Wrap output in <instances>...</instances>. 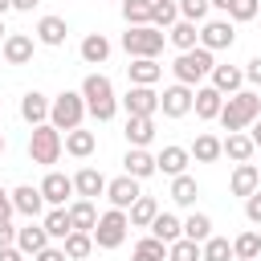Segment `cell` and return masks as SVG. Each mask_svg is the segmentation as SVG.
Masks as SVG:
<instances>
[{
  "mask_svg": "<svg viewBox=\"0 0 261 261\" xmlns=\"http://www.w3.org/2000/svg\"><path fill=\"white\" fill-rule=\"evenodd\" d=\"M106 184H110V179H106L98 167H82V171L73 175V192H77L82 200H94V196H102V192H106Z\"/></svg>",
  "mask_w": 261,
  "mask_h": 261,
  "instance_id": "ffe728a7",
  "label": "cell"
},
{
  "mask_svg": "<svg viewBox=\"0 0 261 261\" xmlns=\"http://www.w3.org/2000/svg\"><path fill=\"white\" fill-rule=\"evenodd\" d=\"M12 204H16V212L29 216V220H37V216L45 212V196H41V188H33V184H20V188L12 192Z\"/></svg>",
  "mask_w": 261,
  "mask_h": 261,
  "instance_id": "e0dca14e",
  "label": "cell"
},
{
  "mask_svg": "<svg viewBox=\"0 0 261 261\" xmlns=\"http://www.w3.org/2000/svg\"><path fill=\"white\" fill-rule=\"evenodd\" d=\"M232 253H237V261H253V257H261V237L249 228V232H241L237 241H232Z\"/></svg>",
  "mask_w": 261,
  "mask_h": 261,
  "instance_id": "60d3db41",
  "label": "cell"
},
{
  "mask_svg": "<svg viewBox=\"0 0 261 261\" xmlns=\"http://www.w3.org/2000/svg\"><path fill=\"white\" fill-rule=\"evenodd\" d=\"M208 0H179V16L184 20H196V24H204V16H208Z\"/></svg>",
  "mask_w": 261,
  "mask_h": 261,
  "instance_id": "f6af8a7d",
  "label": "cell"
},
{
  "mask_svg": "<svg viewBox=\"0 0 261 261\" xmlns=\"http://www.w3.org/2000/svg\"><path fill=\"white\" fill-rule=\"evenodd\" d=\"M155 163H159L163 175H184L188 163H192V151H188V147H163V151L155 155Z\"/></svg>",
  "mask_w": 261,
  "mask_h": 261,
  "instance_id": "d4e9b609",
  "label": "cell"
},
{
  "mask_svg": "<svg viewBox=\"0 0 261 261\" xmlns=\"http://www.w3.org/2000/svg\"><path fill=\"white\" fill-rule=\"evenodd\" d=\"M224 155H228L232 163H253V155H257V143H253L245 130H228V139H224Z\"/></svg>",
  "mask_w": 261,
  "mask_h": 261,
  "instance_id": "cb8c5ba5",
  "label": "cell"
},
{
  "mask_svg": "<svg viewBox=\"0 0 261 261\" xmlns=\"http://www.w3.org/2000/svg\"><path fill=\"white\" fill-rule=\"evenodd\" d=\"M0 261H24V253H20L16 245H4V249H0Z\"/></svg>",
  "mask_w": 261,
  "mask_h": 261,
  "instance_id": "816d5d0a",
  "label": "cell"
},
{
  "mask_svg": "<svg viewBox=\"0 0 261 261\" xmlns=\"http://www.w3.org/2000/svg\"><path fill=\"white\" fill-rule=\"evenodd\" d=\"M220 106H224V94L216 90V86H196V98H192V110H196V118H220Z\"/></svg>",
  "mask_w": 261,
  "mask_h": 261,
  "instance_id": "4fadbf2b",
  "label": "cell"
},
{
  "mask_svg": "<svg viewBox=\"0 0 261 261\" xmlns=\"http://www.w3.org/2000/svg\"><path fill=\"white\" fill-rule=\"evenodd\" d=\"M49 241H53V237L45 232V224H24V228H16V249H20L24 257H37Z\"/></svg>",
  "mask_w": 261,
  "mask_h": 261,
  "instance_id": "44dd1931",
  "label": "cell"
},
{
  "mask_svg": "<svg viewBox=\"0 0 261 261\" xmlns=\"http://www.w3.org/2000/svg\"><path fill=\"white\" fill-rule=\"evenodd\" d=\"M77 53H82V61H86V65H102V61L110 57V41H106L102 33H86V37H82V45H77Z\"/></svg>",
  "mask_w": 261,
  "mask_h": 261,
  "instance_id": "484cf974",
  "label": "cell"
},
{
  "mask_svg": "<svg viewBox=\"0 0 261 261\" xmlns=\"http://www.w3.org/2000/svg\"><path fill=\"white\" fill-rule=\"evenodd\" d=\"M184 237H188V241H200V245H204V241L212 237V216H204V212H192V216L184 220Z\"/></svg>",
  "mask_w": 261,
  "mask_h": 261,
  "instance_id": "ab89813d",
  "label": "cell"
},
{
  "mask_svg": "<svg viewBox=\"0 0 261 261\" xmlns=\"http://www.w3.org/2000/svg\"><path fill=\"white\" fill-rule=\"evenodd\" d=\"M232 41H237L232 20H204V24H200V45H204V49L220 53V49H232Z\"/></svg>",
  "mask_w": 261,
  "mask_h": 261,
  "instance_id": "9c48e42d",
  "label": "cell"
},
{
  "mask_svg": "<svg viewBox=\"0 0 261 261\" xmlns=\"http://www.w3.org/2000/svg\"><path fill=\"white\" fill-rule=\"evenodd\" d=\"M94 147H98V139H94V130H65V151L73 155V159H86V155H94Z\"/></svg>",
  "mask_w": 261,
  "mask_h": 261,
  "instance_id": "d6a6232c",
  "label": "cell"
},
{
  "mask_svg": "<svg viewBox=\"0 0 261 261\" xmlns=\"http://www.w3.org/2000/svg\"><path fill=\"white\" fill-rule=\"evenodd\" d=\"M37 4H41V0H12V8H16V12H33Z\"/></svg>",
  "mask_w": 261,
  "mask_h": 261,
  "instance_id": "f5cc1de1",
  "label": "cell"
},
{
  "mask_svg": "<svg viewBox=\"0 0 261 261\" xmlns=\"http://www.w3.org/2000/svg\"><path fill=\"white\" fill-rule=\"evenodd\" d=\"M86 114H90V110H86L82 90H61V94L53 98V106H49V122H53L57 130H77Z\"/></svg>",
  "mask_w": 261,
  "mask_h": 261,
  "instance_id": "5b68a950",
  "label": "cell"
},
{
  "mask_svg": "<svg viewBox=\"0 0 261 261\" xmlns=\"http://www.w3.org/2000/svg\"><path fill=\"white\" fill-rule=\"evenodd\" d=\"M33 261H69V257H65V249H53V245H45V249H41Z\"/></svg>",
  "mask_w": 261,
  "mask_h": 261,
  "instance_id": "c3c4849f",
  "label": "cell"
},
{
  "mask_svg": "<svg viewBox=\"0 0 261 261\" xmlns=\"http://www.w3.org/2000/svg\"><path fill=\"white\" fill-rule=\"evenodd\" d=\"M41 196H45V204H49V208H65V200H69V196H77V192H73V179H69V175L49 171V175L41 179Z\"/></svg>",
  "mask_w": 261,
  "mask_h": 261,
  "instance_id": "30bf717a",
  "label": "cell"
},
{
  "mask_svg": "<svg viewBox=\"0 0 261 261\" xmlns=\"http://www.w3.org/2000/svg\"><path fill=\"white\" fill-rule=\"evenodd\" d=\"M61 249H65V257H69V261H82V257H90V253H94V232H77V228H73V232L61 241Z\"/></svg>",
  "mask_w": 261,
  "mask_h": 261,
  "instance_id": "d590c367",
  "label": "cell"
},
{
  "mask_svg": "<svg viewBox=\"0 0 261 261\" xmlns=\"http://www.w3.org/2000/svg\"><path fill=\"white\" fill-rule=\"evenodd\" d=\"M196 196H200V184H196L188 171H184V175H171V200H175L179 208H192Z\"/></svg>",
  "mask_w": 261,
  "mask_h": 261,
  "instance_id": "836d02e7",
  "label": "cell"
},
{
  "mask_svg": "<svg viewBox=\"0 0 261 261\" xmlns=\"http://www.w3.org/2000/svg\"><path fill=\"white\" fill-rule=\"evenodd\" d=\"M179 20V0H155L151 4V24L155 29H171Z\"/></svg>",
  "mask_w": 261,
  "mask_h": 261,
  "instance_id": "74e56055",
  "label": "cell"
},
{
  "mask_svg": "<svg viewBox=\"0 0 261 261\" xmlns=\"http://www.w3.org/2000/svg\"><path fill=\"white\" fill-rule=\"evenodd\" d=\"M253 261H261V257H253Z\"/></svg>",
  "mask_w": 261,
  "mask_h": 261,
  "instance_id": "91938a15",
  "label": "cell"
},
{
  "mask_svg": "<svg viewBox=\"0 0 261 261\" xmlns=\"http://www.w3.org/2000/svg\"><path fill=\"white\" fill-rule=\"evenodd\" d=\"M208 4H212V8H224V12H228V4H232V0H208Z\"/></svg>",
  "mask_w": 261,
  "mask_h": 261,
  "instance_id": "11a10c76",
  "label": "cell"
},
{
  "mask_svg": "<svg viewBox=\"0 0 261 261\" xmlns=\"http://www.w3.org/2000/svg\"><path fill=\"white\" fill-rule=\"evenodd\" d=\"M61 151H65V139H61V130H57L53 122L33 126V135H29V159H33V163L53 167V163L61 159Z\"/></svg>",
  "mask_w": 261,
  "mask_h": 261,
  "instance_id": "3957f363",
  "label": "cell"
},
{
  "mask_svg": "<svg viewBox=\"0 0 261 261\" xmlns=\"http://www.w3.org/2000/svg\"><path fill=\"white\" fill-rule=\"evenodd\" d=\"M4 245H16V228L12 224H0V249Z\"/></svg>",
  "mask_w": 261,
  "mask_h": 261,
  "instance_id": "f907efd6",
  "label": "cell"
},
{
  "mask_svg": "<svg viewBox=\"0 0 261 261\" xmlns=\"http://www.w3.org/2000/svg\"><path fill=\"white\" fill-rule=\"evenodd\" d=\"M257 118H261V98H257L253 90H237V94H228L224 106H220V126H224V130H249Z\"/></svg>",
  "mask_w": 261,
  "mask_h": 261,
  "instance_id": "6da1fadb",
  "label": "cell"
},
{
  "mask_svg": "<svg viewBox=\"0 0 261 261\" xmlns=\"http://www.w3.org/2000/svg\"><path fill=\"white\" fill-rule=\"evenodd\" d=\"M245 82H253V86H261V53L245 65Z\"/></svg>",
  "mask_w": 261,
  "mask_h": 261,
  "instance_id": "681fc988",
  "label": "cell"
},
{
  "mask_svg": "<svg viewBox=\"0 0 261 261\" xmlns=\"http://www.w3.org/2000/svg\"><path fill=\"white\" fill-rule=\"evenodd\" d=\"M122 106H126V114H147V118H155V110H159V94H155L151 86H130L126 98H122Z\"/></svg>",
  "mask_w": 261,
  "mask_h": 261,
  "instance_id": "7c38bea8",
  "label": "cell"
},
{
  "mask_svg": "<svg viewBox=\"0 0 261 261\" xmlns=\"http://www.w3.org/2000/svg\"><path fill=\"white\" fill-rule=\"evenodd\" d=\"M82 98H86V110L98 118V122H110L114 110H118V98H114V86L106 73H90L82 82Z\"/></svg>",
  "mask_w": 261,
  "mask_h": 261,
  "instance_id": "7a4b0ae2",
  "label": "cell"
},
{
  "mask_svg": "<svg viewBox=\"0 0 261 261\" xmlns=\"http://www.w3.org/2000/svg\"><path fill=\"white\" fill-rule=\"evenodd\" d=\"M228 188H232V196H253V192L261 188V167H257V163H237Z\"/></svg>",
  "mask_w": 261,
  "mask_h": 261,
  "instance_id": "2e32d148",
  "label": "cell"
},
{
  "mask_svg": "<svg viewBox=\"0 0 261 261\" xmlns=\"http://www.w3.org/2000/svg\"><path fill=\"white\" fill-rule=\"evenodd\" d=\"M245 220L249 224H261V188L253 196H245Z\"/></svg>",
  "mask_w": 261,
  "mask_h": 261,
  "instance_id": "bcb514c9",
  "label": "cell"
},
{
  "mask_svg": "<svg viewBox=\"0 0 261 261\" xmlns=\"http://www.w3.org/2000/svg\"><path fill=\"white\" fill-rule=\"evenodd\" d=\"M126 143L130 147H147L151 139H155V118H147V114H126Z\"/></svg>",
  "mask_w": 261,
  "mask_h": 261,
  "instance_id": "603a6c76",
  "label": "cell"
},
{
  "mask_svg": "<svg viewBox=\"0 0 261 261\" xmlns=\"http://www.w3.org/2000/svg\"><path fill=\"white\" fill-rule=\"evenodd\" d=\"M69 220H73V228L77 232H94V224H98V208H94V200H73L69 204Z\"/></svg>",
  "mask_w": 261,
  "mask_h": 261,
  "instance_id": "4dcf8cb0",
  "label": "cell"
},
{
  "mask_svg": "<svg viewBox=\"0 0 261 261\" xmlns=\"http://www.w3.org/2000/svg\"><path fill=\"white\" fill-rule=\"evenodd\" d=\"M41 224H45V232H49L53 241H65V237L73 232V220H69V208H49Z\"/></svg>",
  "mask_w": 261,
  "mask_h": 261,
  "instance_id": "e575fe53",
  "label": "cell"
},
{
  "mask_svg": "<svg viewBox=\"0 0 261 261\" xmlns=\"http://www.w3.org/2000/svg\"><path fill=\"white\" fill-rule=\"evenodd\" d=\"M0 49H4V61L8 65H29L33 61V37L29 33H8Z\"/></svg>",
  "mask_w": 261,
  "mask_h": 261,
  "instance_id": "5bb4252c",
  "label": "cell"
},
{
  "mask_svg": "<svg viewBox=\"0 0 261 261\" xmlns=\"http://www.w3.org/2000/svg\"><path fill=\"white\" fill-rule=\"evenodd\" d=\"M257 12H261V0H232V4H228V20H237V24L253 20Z\"/></svg>",
  "mask_w": 261,
  "mask_h": 261,
  "instance_id": "ee69618b",
  "label": "cell"
},
{
  "mask_svg": "<svg viewBox=\"0 0 261 261\" xmlns=\"http://www.w3.org/2000/svg\"><path fill=\"white\" fill-rule=\"evenodd\" d=\"M65 37H69V24H65L61 16H41V20H37V41H41V45L57 49V45H65Z\"/></svg>",
  "mask_w": 261,
  "mask_h": 261,
  "instance_id": "7402d4cb",
  "label": "cell"
},
{
  "mask_svg": "<svg viewBox=\"0 0 261 261\" xmlns=\"http://www.w3.org/2000/svg\"><path fill=\"white\" fill-rule=\"evenodd\" d=\"M126 216H130V228H151V220L159 216V204H155V196H139V200L126 208Z\"/></svg>",
  "mask_w": 261,
  "mask_h": 261,
  "instance_id": "f546056e",
  "label": "cell"
},
{
  "mask_svg": "<svg viewBox=\"0 0 261 261\" xmlns=\"http://www.w3.org/2000/svg\"><path fill=\"white\" fill-rule=\"evenodd\" d=\"M126 228H130V216H126L122 208H110V212H102L98 224H94V245H98V249H118V245L126 241Z\"/></svg>",
  "mask_w": 261,
  "mask_h": 261,
  "instance_id": "52a82bcc",
  "label": "cell"
},
{
  "mask_svg": "<svg viewBox=\"0 0 261 261\" xmlns=\"http://www.w3.org/2000/svg\"><path fill=\"white\" fill-rule=\"evenodd\" d=\"M130 261H167V245H163L159 237H143V241L135 245Z\"/></svg>",
  "mask_w": 261,
  "mask_h": 261,
  "instance_id": "f35d334b",
  "label": "cell"
},
{
  "mask_svg": "<svg viewBox=\"0 0 261 261\" xmlns=\"http://www.w3.org/2000/svg\"><path fill=\"white\" fill-rule=\"evenodd\" d=\"M49 98L45 94H37V90H29L24 98H20V118L29 122V126H41V122H49Z\"/></svg>",
  "mask_w": 261,
  "mask_h": 261,
  "instance_id": "ac0fdd59",
  "label": "cell"
},
{
  "mask_svg": "<svg viewBox=\"0 0 261 261\" xmlns=\"http://www.w3.org/2000/svg\"><path fill=\"white\" fill-rule=\"evenodd\" d=\"M257 167H261V163H257Z\"/></svg>",
  "mask_w": 261,
  "mask_h": 261,
  "instance_id": "94428289",
  "label": "cell"
},
{
  "mask_svg": "<svg viewBox=\"0 0 261 261\" xmlns=\"http://www.w3.org/2000/svg\"><path fill=\"white\" fill-rule=\"evenodd\" d=\"M212 49H204V45H196V49H184L179 57H175V65H171V73H175V82H184V86H200L208 73H212Z\"/></svg>",
  "mask_w": 261,
  "mask_h": 261,
  "instance_id": "277c9868",
  "label": "cell"
},
{
  "mask_svg": "<svg viewBox=\"0 0 261 261\" xmlns=\"http://www.w3.org/2000/svg\"><path fill=\"white\" fill-rule=\"evenodd\" d=\"M167 261H204V245H200V241L179 237V241H171V245H167Z\"/></svg>",
  "mask_w": 261,
  "mask_h": 261,
  "instance_id": "8d00e7d4",
  "label": "cell"
},
{
  "mask_svg": "<svg viewBox=\"0 0 261 261\" xmlns=\"http://www.w3.org/2000/svg\"><path fill=\"white\" fill-rule=\"evenodd\" d=\"M167 41H171L179 53H184V49H196V45H200V29H196V20H184V16H179V20L167 29Z\"/></svg>",
  "mask_w": 261,
  "mask_h": 261,
  "instance_id": "83f0119b",
  "label": "cell"
},
{
  "mask_svg": "<svg viewBox=\"0 0 261 261\" xmlns=\"http://www.w3.org/2000/svg\"><path fill=\"white\" fill-rule=\"evenodd\" d=\"M4 37H8V29H4V16H0V45H4Z\"/></svg>",
  "mask_w": 261,
  "mask_h": 261,
  "instance_id": "6f0895ef",
  "label": "cell"
},
{
  "mask_svg": "<svg viewBox=\"0 0 261 261\" xmlns=\"http://www.w3.org/2000/svg\"><path fill=\"white\" fill-rule=\"evenodd\" d=\"M8 8H12V0H0V16H4V12H8Z\"/></svg>",
  "mask_w": 261,
  "mask_h": 261,
  "instance_id": "9f6ffc18",
  "label": "cell"
},
{
  "mask_svg": "<svg viewBox=\"0 0 261 261\" xmlns=\"http://www.w3.org/2000/svg\"><path fill=\"white\" fill-rule=\"evenodd\" d=\"M12 212H16L12 192H4V188H0V224H8V220H12Z\"/></svg>",
  "mask_w": 261,
  "mask_h": 261,
  "instance_id": "7dc6e473",
  "label": "cell"
},
{
  "mask_svg": "<svg viewBox=\"0 0 261 261\" xmlns=\"http://www.w3.org/2000/svg\"><path fill=\"white\" fill-rule=\"evenodd\" d=\"M139 196H143V192H139V179H135V175H118V179L106 184V200H110V208H122V212H126Z\"/></svg>",
  "mask_w": 261,
  "mask_h": 261,
  "instance_id": "8fae6325",
  "label": "cell"
},
{
  "mask_svg": "<svg viewBox=\"0 0 261 261\" xmlns=\"http://www.w3.org/2000/svg\"><path fill=\"white\" fill-rule=\"evenodd\" d=\"M151 237H159L163 245H171V241H179V237H184V220H179V216H171V212H159V216L151 220Z\"/></svg>",
  "mask_w": 261,
  "mask_h": 261,
  "instance_id": "1f68e13d",
  "label": "cell"
},
{
  "mask_svg": "<svg viewBox=\"0 0 261 261\" xmlns=\"http://www.w3.org/2000/svg\"><path fill=\"white\" fill-rule=\"evenodd\" d=\"M249 139H253V143H257V151H261V118L249 126Z\"/></svg>",
  "mask_w": 261,
  "mask_h": 261,
  "instance_id": "db71d44e",
  "label": "cell"
},
{
  "mask_svg": "<svg viewBox=\"0 0 261 261\" xmlns=\"http://www.w3.org/2000/svg\"><path fill=\"white\" fill-rule=\"evenodd\" d=\"M212 86L220 90V94H237L241 86H245V69L241 65H212Z\"/></svg>",
  "mask_w": 261,
  "mask_h": 261,
  "instance_id": "4316f807",
  "label": "cell"
},
{
  "mask_svg": "<svg viewBox=\"0 0 261 261\" xmlns=\"http://www.w3.org/2000/svg\"><path fill=\"white\" fill-rule=\"evenodd\" d=\"M4 147H8V139H4V135H0V155H4Z\"/></svg>",
  "mask_w": 261,
  "mask_h": 261,
  "instance_id": "680465c9",
  "label": "cell"
},
{
  "mask_svg": "<svg viewBox=\"0 0 261 261\" xmlns=\"http://www.w3.org/2000/svg\"><path fill=\"white\" fill-rule=\"evenodd\" d=\"M122 167H126V175H135V179H147V175L159 171V163H155V155H151L147 147H130L126 159H122Z\"/></svg>",
  "mask_w": 261,
  "mask_h": 261,
  "instance_id": "d6986e66",
  "label": "cell"
},
{
  "mask_svg": "<svg viewBox=\"0 0 261 261\" xmlns=\"http://www.w3.org/2000/svg\"><path fill=\"white\" fill-rule=\"evenodd\" d=\"M151 4L155 0H122V20L126 24H151Z\"/></svg>",
  "mask_w": 261,
  "mask_h": 261,
  "instance_id": "b9f144b4",
  "label": "cell"
},
{
  "mask_svg": "<svg viewBox=\"0 0 261 261\" xmlns=\"http://www.w3.org/2000/svg\"><path fill=\"white\" fill-rule=\"evenodd\" d=\"M192 98H196V90L184 86V82H175V86H167L159 94V110L167 118H184V114H192Z\"/></svg>",
  "mask_w": 261,
  "mask_h": 261,
  "instance_id": "ba28073f",
  "label": "cell"
},
{
  "mask_svg": "<svg viewBox=\"0 0 261 261\" xmlns=\"http://www.w3.org/2000/svg\"><path fill=\"white\" fill-rule=\"evenodd\" d=\"M126 77H130V86H155V82L163 77V65H159L155 57H130Z\"/></svg>",
  "mask_w": 261,
  "mask_h": 261,
  "instance_id": "9a60e30c",
  "label": "cell"
},
{
  "mask_svg": "<svg viewBox=\"0 0 261 261\" xmlns=\"http://www.w3.org/2000/svg\"><path fill=\"white\" fill-rule=\"evenodd\" d=\"M188 151H192L196 163H216V159L224 155V139H216V135H196V143H192Z\"/></svg>",
  "mask_w": 261,
  "mask_h": 261,
  "instance_id": "f1b7e54d",
  "label": "cell"
},
{
  "mask_svg": "<svg viewBox=\"0 0 261 261\" xmlns=\"http://www.w3.org/2000/svg\"><path fill=\"white\" fill-rule=\"evenodd\" d=\"M122 49L130 57H159L163 53V29H155V24H126Z\"/></svg>",
  "mask_w": 261,
  "mask_h": 261,
  "instance_id": "8992f818",
  "label": "cell"
},
{
  "mask_svg": "<svg viewBox=\"0 0 261 261\" xmlns=\"http://www.w3.org/2000/svg\"><path fill=\"white\" fill-rule=\"evenodd\" d=\"M232 241L228 237H208L204 241V261H232Z\"/></svg>",
  "mask_w": 261,
  "mask_h": 261,
  "instance_id": "7bdbcfd3",
  "label": "cell"
}]
</instances>
